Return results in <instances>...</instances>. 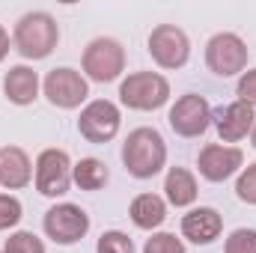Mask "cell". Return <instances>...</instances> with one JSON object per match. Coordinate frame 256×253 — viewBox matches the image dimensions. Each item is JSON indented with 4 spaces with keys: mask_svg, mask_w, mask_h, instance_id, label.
I'll use <instances>...</instances> for the list:
<instances>
[{
    "mask_svg": "<svg viewBox=\"0 0 256 253\" xmlns=\"http://www.w3.org/2000/svg\"><path fill=\"white\" fill-rule=\"evenodd\" d=\"M33 179V164L30 155L21 146H3L0 149V185L6 190L27 188Z\"/></svg>",
    "mask_w": 256,
    "mask_h": 253,
    "instance_id": "cell-15",
    "label": "cell"
},
{
    "mask_svg": "<svg viewBox=\"0 0 256 253\" xmlns=\"http://www.w3.org/2000/svg\"><path fill=\"white\" fill-rule=\"evenodd\" d=\"M42 90H45V98L54 104V108H60V110H74V108H80L84 102H86V96H90V84H86V78L80 74V72H74V68H51L48 74H45V80H42Z\"/></svg>",
    "mask_w": 256,
    "mask_h": 253,
    "instance_id": "cell-6",
    "label": "cell"
},
{
    "mask_svg": "<svg viewBox=\"0 0 256 253\" xmlns=\"http://www.w3.org/2000/svg\"><path fill=\"white\" fill-rule=\"evenodd\" d=\"M149 54L161 68H182L191 57V39L176 24H158L149 33Z\"/></svg>",
    "mask_w": 256,
    "mask_h": 253,
    "instance_id": "cell-10",
    "label": "cell"
},
{
    "mask_svg": "<svg viewBox=\"0 0 256 253\" xmlns=\"http://www.w3.org/2000/svg\"><path fill=\"white\" fill-rule=\"evenodd\" d=\"M236 194H238L242 202L256 206V164H250V167L242 170V176H238V182H236Z\"/></svg>",
    "mask_w": 256,
    "mask_h": 253,
    "instance_id": "cell-25",
    "label": "cell"
},
{
    "mask_svg": "<svg viewBox=\"0 0 256 253\" xmlns=\"http://www.w3.org/2000/svg\"><path fill=\"white\" fill-rule=\"evenodd\" d=\"M42 230L54 244L68 248V244H78L90 232V214L74 202H57V206H51L45 212Z\"/></svg>",
    "mask_w": 256,
    "mask_h": 253,
    "instance_id": "cell-5",
    "label": "cell"
},
{
    "mask_svg": "<svg viewBox=\"0 0 256 253\" xmlns=\"http://www.w3.org/2000/svg\"><path fill=\"white\" fill-rule=\"evenodd\" d=\"M96 253H137V250H134V242L128 238L126 232L108 230V232H102V238L96 244Z\"/></svg>",
    "mask_w": 256,
    "mask_h": 253,
    "instance_id": "cell-20",
    "label": "cell"
},
{
    "mask_svg": "<svg viewBox=\"0 0 256 253\" xmlns=\"http://www.w3.org/2000/svg\"><path fill=\"white\" fill-rule=\"evenodd\" d=\"M224 253H256V230H236L226 244H224Z\"/></svg>",
    "mask_w": 256,
    "mask_h": 253,
    "instance_id": "cell-24",
    "label": "cell"
},
{
    "mask_svg": "<svg viewBox=\"0 0 256 253\" xmlns=\"http://www.w3.org/2000/svg\"><path fill=\"white\" fill-rule=\"evenodd\" d=\"M0 253H3V250H0Z\"/></svg>",
    "mask_w": 256,
    "mask_h": 253,
    "instance_id": "cell-29",
    "label": "cell"
},
{
    "mask_svg": "<svg viewBox=\"0 0 256 253\" xmlns=\"http://www.w3.org/2000/svg\"><path fill=\"white\" fill-rule=\"evenodd\" d=\"M224 232V218L218 208L212 206H200L191 208L185 218H182V236L194 242V244H212L218 236Z\"/></svg>",
    "mask_w": 256,
    "mask_h": 253,
    "instance_id": "cell-14",
    "label": "cell"
},
{
    "mask_svg": "<svg viewBox=\"0 0 256 253\" xmlns=\"http://www.w3.org/2000/svg\"><path fill=\"white\" fill-rule=\"evenodd\" d=\"M244 164V152L238 146H220V143H208L202 152H200V176L206 182H226L230 176H236Z\"/></svg>",
    "mask_w": 256,
    "mask_h": 253,
    "instance_id": "cell-12",
    "label": "cell"
},
{
    "mask_svg": "<svg viewBox=\"0 0 256 253\" xmlns=\"http://www.w3.org/2000/svg\"><path fill=\"white\" fill-rule=\"evenodd\" d=\"M3 253H45V244H42V238H36L33 232L21 230V232H12V236L6 238Z\"/></svg>",
    "mask_w": 256,
    "mask_h": 253,
    "instance_id": "cell-21",
    "label": "cell"
},
{
    "mask_svg": "<svg viewBox=\"0 0 256 253\" xmlns=\"http://www.w3.org/2000/svg\"><path fill=\"white\" fill-rule=\"evenodd\" d=\"M21 218H24V206H21V200L12 196V194H0V232L18 226Z\"/></svg>",
    "mask_w": 256,
    "mask_h": 253,
    "instance_id": "cell-22",
    "label": "cell"
},
{
    "mask_svg": "<svg viewBox=\"0 0 256 253\" xmlns=\"http://www.w3.org/2000/svg\"><path fill=\"white\" fill-rule=\"evenodd\" d=\"M250 143H254V149H256V122H254V131H250Z\"/></svg>",
    "mask_w": 256,
    "mask_h": 253,
    "instance_id": "cell-28",
    "label": "cell"
},
{
    "mask_svg": "<svg viewBox=\"0 0 256 253\" xmlns=\"http://www.w3.org/2000/svg\"><path fill=\"white\" fill-rule=\"evenodd\" d=\"M120 126H122V114L114 102L108 98H96L90 102L80 116H78V131L84 140L90 143H110L116 134H120Z\"/></svg>",
    "mask_w": 256,
    "mask_h": 253,
    "instance_id": "cell-9",
    "label": "cell"
},
{
    "mask_svg": "<svg viewBox=\"0 0 256 253\" xmlns=\"http://www.w3.org/2000/svg\"><path fill=\"white\" fill-rule=\"evenodd\" d=\"M120 102L128 110H158L170 102V84L158 72H134L120 84Z\"/></svg>",
    "mask_w": 256,
    "mask_h": 253,
    "instance_id": "cell-3",
    "label": "cell"
},
{
    "mask_svg": "<svg viewBox=\"0 0 256 253\" xmlns=\"http://www.w3.org/2000/svg\"><path fill=\"white\" fill-rule=\"evenodd\" d=\"M143 253H188L182 238H176L173 232H155L152 238H146Z\"/></svg>",
    "mask_w": 256,
    "mask_h": 253,
    "instance_id": "cell-23",
    "label": "cell"
},
{
    "mask_svg": "<svg viewBox=\"0 0 256 253\" xmlns=\"http://www.w3.org/2000/svg\"><path fill=\"white\" fill-rule=\"evenodd\" d=\"M3 96L18 108L33 104L39 98V74L30 66H12L3 78Z\"/></svg>",
    "mask_w": 256,
    "mask_h": 253,
    "instance_id": "cell-16",
    "label": "cell"
},
{
    "mask_svg": "<svg viewBox=\"0 0 256 253\" xmlns=\"http://www.w3.org/2000/svg\"><path fill=\"white\" fill-rule=\"evenodd\" d=\"M84 72L90 80L96 84H110L126 72V48L110 39V36H98L84 48Z\"/></svg>",
    "mask_w": 256,
    "mask_h": 253,
    "instance_id": "cell-4",
    "label": "cell"
},
{
    "mask_svg": "<svg viewBox=\"0 0 256 253\" xmlns=\"http://www.w3.org/2000/svg\"><path fill=\"white\" fill-rule=\"evenodd\" d=\"M122 164L134 179H152L167 164V143L155 128H134L122 143Z\"/></svg>",
    "mask_w": 256,
    "mask_h": 253,
    "instance_id": "cell-1",
    "label": "cell"
},
{
    "mask_svg": "<svg viewBox=\"0 0 256 253\" xmlns=\"http://www.w3.org/2000/svg\"><path fill=\"white\" fill-rule=\"evenodd\" d=\"M6 54H9V33H6V27L0 24V63L6 60Z\"/></svg>",
    "mask_w": 256,
    "mask_h": 253,
    "instance_id": "cell-27",
    "label": "cell"
},
{
    "mask_svg": "<svg viewBox=\"0 0 256 253\" xmlns=\"http://www.w3.org/2000/svg\"><path fill=\"white\" fill-rule=\"evenodd\" d=\"M128 214H131L137 230H158L167 220V202L158 194H140L131 200Z\"/></svg>",
    "mask_w": 256,
    "mask_h": 253,
    "instance_id": "cell-17",
    "label": "cell"
},
{
    "mask_svg": "<svg viewBox=\"0 0 256 253\" xmlns=\"http://www.w3.org/2000/svg\"><path fill=\"white\" fill-rule=\"evenodd\" d=\"M60 42V27L48 12H27L12 30V45L24 60H45Z\"/></svg>",
    "mask_w": 256,
    "mask_h": 253,
    "instance_id": "cell-2",
    "label": "cell"
},
{
    "mask_svg": "<svg viewBox=\"0 0 256 253\" xmlns=\"http://www.w3.org/2000/svg\"><path fill=\"white\" fill-rule=\"evenodd\" d=\"M110 173H108V164L98 161V158H80L74 167H72V182L80 190H98L108 185Z\"/></svg>",
    "mask_w": 256,
    "mask_h": 253,
    "instance_id": "cell-19",
    "label": "cell"
},
{
    "mask_svg": "<svg viewBox=\"0 0 256 253\" xmlns=\"http://www.w3.org/2000/svg\"><path fill=\"white\" fill-rule=\"evenodd\" d=\"M206 66L218 78H232L248 66V45L238 33H214L206 45Z\"/></svg>",
    "mask_w": 256,
    "mask_h": 253,
    "instance_id": "cell-8",
    "label": "cell"
},
{
    "mask_svg": "<svg viewBox=\"0 0 256 253\" xmlns=\"http://www.w3.org/2000/svg\"><path fill=\"white\" fill-rule=\"evenodd\" d=\"M72 158L66 149H42L36 158V190L42 196H63L72 188Z\"/></svg>",
    "mask_w": 256,
    "mask_h": 253,
    "instance_id": "cell-7",
    "label": "cell"
},
{
    "mask_svg": "<svg viewBox=\"0 0 256 253\" xmlns=\"http://www.w3.org/2000/svg\"><path fill=\"white\" fill-rule=\"evenodd\" d=\"M236 96H238V102H244V104H250V108L256 104V68L244 72V74L238 78Z\"/></svg>",
    "mask_w": 256,
    "mask_h": 253,
    "instance_id": "cell-26",
    "label": "cell"
},
{
    "mask_svg": "<svg viewBox=\"0 0 256 253\" xmlns=\"http://www.w3.org/2000/svg\"><path fill=\"white\" fill-rule=\"evenodd\" d=\"M167 122L170 128L179 134V137H200L206 134L208 126H212V108L202 96L196 92H185L176 98V104L170 108L167 114Z\"/></svg>",
    "mask_w": 256,
    "mask_h": 253,
    "instance_id": "cell-11",
    "label": "cell"
},
{
    "mask_svg": "<svg viewBox=\"0 0 256 253\" xmlns=\"http://www.w3.org/2000/svg\"><path fill=\"white\" fill-rule=\"evenodd\" d=\"M164 194H167V202L176 206V208H185L196 200V176L185 167H170L167 170V179H164Z\"/></svg>",
    "mask_w": 256,
    "mask_h": 253,
    "instance_id": "cell-18",
    "label": "cell"
},
{
    "mask_svg": "<svg viewBox=\"0 0 256 253\" xmlns=\"http://www.w3.org/2000/svg\"><path fill=\"white\" fill-rule=\"evenodd\" d=\"M212 122L218 128V137L224 143H236L242 137H248L254 131V108L244 104V102H232V104H224L218 114H212Z\"/></svg>",
    "mask_w": 256,
    "mask_h": 253,
    "instance_id": "cell-13",
    "label": "cell"
}]
</instances>
